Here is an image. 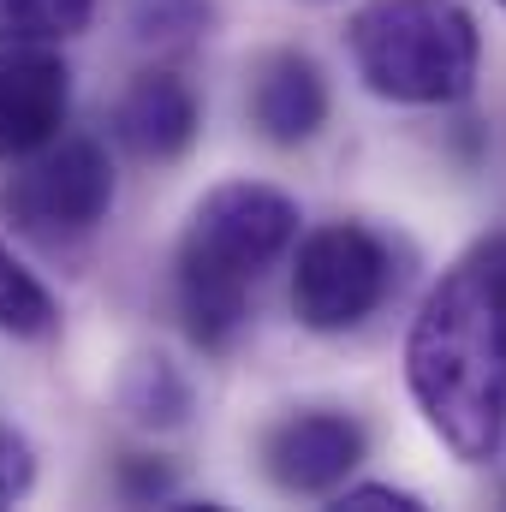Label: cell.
<instances>
[{
  "mask_svg": "<svg viewBox=\"0 0 506 512\" xmlns=\"http://www.w3.org/2000/svg\"><path fill=\"white\" fill-rule=\"evenodd\" d=\"M405 387L441 447L465 465L506 435V233L471 245L423 298L405 340Z\"/></svg>",
  "mask_w": 506,
  "mask_h": 512,
  "instance_id": "cell-1",
  "label": "cell"
},
{
  "mask_svg": "<svg viewBox=\"0 0 506 512\" xmlns=\"http://www.w3.org/2000/svg\"><path fill=\"white\" fill-rule=\"evenodd\" d=\"M298 239V203L274 185L256 179H227L215 185L173 251V298L191 346L227 352L239 328L251 322L256 280L292 251Z\"/></svg>",
  "mask_w": 506,
  "mask_h": 512,
  "instance_id": "cell-2",
  "label": "cell"
},
{
  "mask_svg": "<svg viewBox=\"0 0 506 512\" xmlns=\"http://www.w3.org/2000/svg\"><path fill=\"white\" fill-rule=\"evenodd\" d=\"M364 90L399 108H453L483 66L477 18L459 0H370L346 24Z\"/></svg>",
  "mask_w": 506,
  "mask_h": 512,
  "instance_id": "cell-3",
  "label": "cell"
},
{
  "mask_svg": "<svg viewBox=\"0 0 506 512\" xmlns=\"http://www.w3.org/2000/svg\"><path fill=\"white\" fill-rule=\"evenodd\" d=\"M0 209L24 239L66 251L108 221L114 161L96 137H54V143L18 155V173L0 185Z\"/></svg>",
  "mask_w": 506,
  "mask_h": 512,
  "instance_id": "cell-4",
  "label": "cell"
},
{
  "mask_svg": "<svg viewBox=\"0 0 506 512\" xmlns=\"http://www.w3.org/2000/svg\"><path fill=\"white\" fill-rule=\"evenodd\" d=\"M399 286V256L364 221H328L298 239L292 310L310 334H352Z\"/></svg>",
  "mask_w": 506,
  "mask_h": 512,
  "instance_id": "cell-5",
  "label": "cell"
},
{
  "mask_svg": "<svg viewBox=\"0 0 506 512\" xmlns=\"http://www.w3.org/2000/svg\"><path fill=\"white\" fill-rule=\"evenodd\" d=\"M364 423L346 411H292L262 435V471L286 495H334L364 465Z\"/></svg>",
  "mask_w": 506,
  "mask_h": 512,
  "instance_id": "cell-6",
  "label": "cell"
},
{
  "mask_svg": "<svg viewBox=\"0 0 506 512\" xmlns=\"http://www.w3.org/2000/svg\"><path fill=\"white\" fill-rule=\"evenodd\" d=\"M72 114V72L48 42L0 36V161L54 143Z\"/></svg>",
  "mask_w": 506,
  "mask_h": 512,
  "instance_id": "cell-7",
  "label": "cell"
},
{
  "mask_svg": "<svg viewBox=\"0 0 506 512\" xmlns=\"http://www.w3.org/2000/svg\"><path fill=\"white\" fill-rule=\"evenodd\" d=\"M114 131L137 161H179L203 131V102L185 72L149 66L126 84V96L114 108Z\"/></svg>",
  "mask_w": 506,
  "mask_h": 512,
  "instance_id": "cell-8",
  "label": "cell"
},
{
  "mask_svg": "<svg viewBox=\"0 0 506 512\" xmlns=\"http://www.w3.org/2000/svg\"><path fill=\"white\" fill-rule=\"evenodd\" d=\"M245 102H251V126L280 149H298L328 126V78L298 48H274L256 60Z\"/></svg>",
  "mask_w": 506,
  "mask_h": 512,
  "instance_id": "cell-9",
  "label": "cell"
},
{
  "mask_svg": "<svg viewBox=\"0 0 506 512\" xmlns=\"http://www.w3.org/2000/svg\"><path fill=\"white\" fill-rule=\"evenodd\" d=\"M54 328H60L54 292L6 251V239H0V334H12V340H48Z\"/></svg>",
  "mask_w": 506,
  "mask_h": 512,
  "instance_id": "cell-10",
  "label": "cell"
},
{
  "mask_svg": "<svg viewBox=\"0 0 506 512\" xmlns=\"http://www.w3.org/2000/svg\"><path fill=\"white\" fill-rule=\"evenodd\" d=\"M120 405H126L143 429H179L191 417V382L167 358H137L126 387H120Z\"/></svg>",
  "mask_w": 506,
  "mask_h": 512,
  "instance_id": "cell-11",
  "label": "cell"
},
{
  "mask_svg": "<svg viewBox=\"0 0 506 512\" xmlns=\"http://www.w3.org/2000/svg\"><path fill=\"white\" fill-rule=\"evenodd\" d=\"M96 0H0V36L6 42H72L90 30Z\"/></svg>",
  "mask_w": 506,
  "mask_h": 512,
  "instance_id": "cell-12",
  "label": "cell"
},
{
  "mask_svg": "<svg viewBox=\"0 0 506 512\" xmlns=\"http://www.w3.org/2000/svg\"><path fill=\"white\" fill-rule=\"evenodd\" d=\"M30 483H36V453H30V441L0 423V507H6V501H24Z\"/></svg>",
  "mask_w": 506,
  "mask_h": 512,
  "instance_id": "cell-13",
  "label": "cell"
},
{
  "mask_svg": "<svg viewBox=\"0 0 506 512\" xmlns=\"http://www.w3.org/2000/svg\"><path fill=\"white\" fill-rule=\"evenodd\" d=\"M120 489H126L131 501H155V495L173 489V471L155 465V459H143V453H131V459H120Z\"/></svg>",
  "mask_w": 506,
  "mask_h": 512,
  "instance_id": "cell-14",
  "label": "cell"
},
{
  "mask_svg": "<svg viewBox=\"0 0 506 512\" xmlns=\"http://www.w3.org/2000/svg\"><path fill=\"white\" fill-rule=\"evenodd\" d=\"M340 507H393V512H423L417 495L387 489V483H340Z\"/></svg>",
  "mask_w": 506,
  "mask_h": 512,
  "instance_id": "cell-15",
  "label": "cell"
},
{
  "mask_svg": "<svg viewBox=\"0 0 506 512\" xmlns=\"http://www.w3.org/2000/svg\"><path fill=\"white\" fill-rule=\"evenodd\" d=\"M501 6H506V0H501Z\"/></svg>",
  "mask_w": 506,
  "mask_h": 512,
  "instance_id": "cell-16",
  "label": "cell"
}]
</instances>
